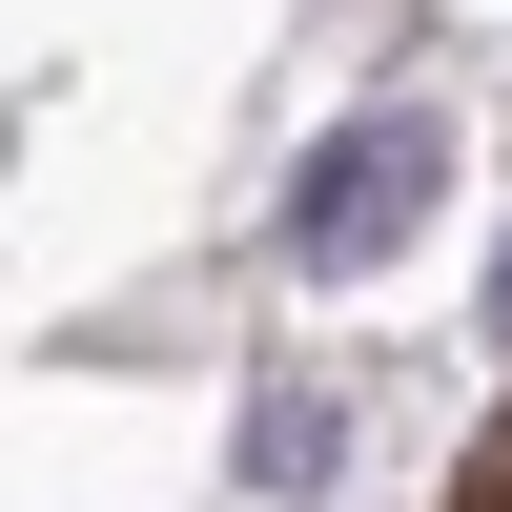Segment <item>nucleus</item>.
Instances as JSON below:
<instances>
[{"label":"nucleus","mask_w":512,"mask_h":512,"mask_svg":"<svg viewBox=\"0 0 512 512\" xmlns=\"http://www.w3.org/2000/svg\"><path fill=\"white\" fill-rule=\"evenodd\" d=\"M431 205H451V123L431 103H369V123H328V144L287 164V267L349 287V267H390Z\"/></svg>","instance_id":"f257e3e1"},{"label":"nucleus","mask_w":512,"mask_h":512,"mask_svg":"<svg viewBox=\"0 0 512 512\" xmlns=\"http://www.w3.org/2000/svg\"><path fill=\"white\" fill-rule=\"evenodd\" d=\"M328 451H349V410H328L308 369H267V390H246V492H328Z\"/></svg>","instance_id":"f03ea898"},{"label":"nucleus","mask_w":512,"mask_h":512,"mask_svg":"<svg viewBox=\"0 0 512 512\" xmlns=\"http://www.w3.org/2000/svg\"><path fill=\"white\" fill-rule=\"evenodd\" d=\"M492 349H512V226H492Z\"/></svg>","instance_id":"7ed1b4c3"}]
</instances>
